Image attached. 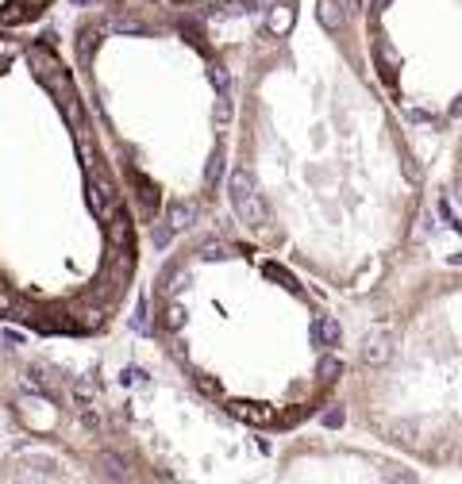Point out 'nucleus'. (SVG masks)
<instances>
[{"mask_svg": "<svg viewBox=\"0 0 462 484\" xmlns=\"http://www.w3.org/2000/svg\"><path fill=\"white\" fill-rule=\"evenodd\" d=\"M166 220L182 231V227H189L193 220H196V208L193 204H169V212H166Z\"/></svg>", "mask_w": 462, "mask_h": 484, "instance_id": "0eeeda50", "label": "nucleus"}, {"mask_svg": "<svg viewBox=\"0 0 462 484\" xmlns=\"http://www.w3.org/2000/svg\"><path fill=\"white\" fill-rule=\"evenodd\" d=\"M320 23H324L327 31H343V12H339L335 0H320Z\"/></svg>", "mask_w": 462, "mask_h": 484, "instance_id": "423d86ee", "label": "nucleus"}, {"mask_svg": "<svg viewBox=\"0 0 462 484\" xmlns=\"http://www.w3.org/2000/svg\"><path fill=\"white\" fill-rule=\"evenodd\" d=\"M266 27H270V35H285L289 27H293V8H289V4H273L270 16H266Z\"/></svg>", "mask_w": 462, "mask_h": 484, "instance_id": "20e7f679", "label": "nucleus"}, {"mask_svg": "<svg viewBox=\"0 0 462 484\" xmlns=\"http://www.w3.org/2000/svg\"><path fill=\"white\" fill-rule=\"evenodd\" d=\"M231 415H239L243 423H254V426L273 419V415L266 412V407H254V404H231Z\"/></svg>", "mask_w": 462, "mask_h": 484, "instance_id": "39448f33", "label": "nucleus"}, {"mask_svg": "<svg viewBox=\"0 0 462 484\" xmlns=\"http://www.w3.org/2000/svg\"><path fill=\"white\" fill-rule=\"evenodd\" d=\"M324 423H327V426H339V423H343V412H339V407H335V412H327Z\"/></svg>", "mask_w": 462, "mask_h": 484, "instance_id": "ddd939ff", "label": "nucleus"}, {"mask_svg": "<svg viewBox=\"0 0 462 484\" xmlns=\"http://www.w3.org/2000/svg\"><path fill=\"white\" fill-rule=\"evenodd\" d=\"M382 4H385V0H382Z\"/></svg>", "mask_w": 462, "mask_h": 484, "instance_id": "f3484780", "label": "nucleus"}, {"mask_svg": "<svg viewBox=\"0 0 462 484\" xmlns=\"http://www.w3.org/2000/svg\"><path fill=\"white\" fill-rule=\"evenodd\" d=\"M108 239H112V246H131V215L124 208H116L108 215Z\"/></svg>", "mask_w": 462, "mask_h": 484, "instance_id": "7ed1b4c3", "label": "nucleus"}, {"mask_svg": "<svg viewBox=\"0 0 462 484\" xmlns=\"http://www.w3.org/2000/svg\"><path fill=\"white\" fill-rule=\"evenodd\" d=\"M93 46H97V31H93V27H85V31H81V43H78V54H81V62H89Z\"/></svg>", "mask_w": 462, "mask_h": 484, "instance_id": "9d476101", "label": "nucleus"}, {"mask_svg": "<svg viewBox=\"0 0 462 484\" xmlns=\"http://www.w3.org/2000/svg\"><path fill=\"white\" fill-rule=\"evenodd\" d=\"M320 373H324V381H335V373H339V362H335V357H327V362L320 365Z\"/></svg>", "mask_w": 462, "mask_h": 484, "instance_id": "f8f14e48", "label": "nucleus"}, {"mask_svg": "<svg viewBox=\"0 0 462 484\" xmlns=\"http://www.w3.org/2000/svg\"><path fill=\"white\" fill-rule=\"evenodd\" d=\"M220 177V158H212V166H209V181H216Z\"/></svg>", "mask_w": 462, "mask_h": 484, "instance_id": "2eb2a0df", "label": "nucleus"}, {"mask_svg": "<svg viewBox=\"0 0 462 484\" xmlns=\"http://www.w3.org/2000/svg\"><path fill=\"white\" fill-rule=\"evenodd\" d=\"M458 196H462V181H458Z\"/></svg>", "mask_w": 462, "mask_h": 484, "instance_id": "dca6fc26", "label": "nucleus"}, {"mask_svg": "<svg viewBox=\"0 0 462 484\" xmlns=\"http://www.w3.org/2000/svg\"><path fill=\"white\" fill-rule=\"evenodd\" d=\"M385 357H389V343H385L382 335H370V343H366V362H370V365H382Z\"/></svg>", "mask_w": 462, "mask_h": 484, "instance_id": "6e6552de", "label": "nucleus"}, {"mask_svg": "<svg viewBox=\"0 0 462 484\" xmlns=\"http://www.w3.org/2000/svg\"><path fill=\"white\" fill-rule=\"evenodd\" d=\"M385 431H389V434H397L401 442H409V439H412V426H409V423H389Z\"/></svg>", "mask_w": 462, "mask_h": 484, "instance_id": "9b49d317", "label": "nucleus"}, {"mask_svg": "<svg viewBox=\"0 0 462 484\" xmlns=\"http://www.w3.org/2000/svg\"><path fill=\"white\" fill-rule=\"evenodd\" d=\"M46 8V0H12L8 4V12H0V23H23V20H31V16H39Z\"/></svg>", "mask_w": 462, "mask_h": 484, "instance_id": "f03ea898", "label": "nucleus"}, {"mask_svg": "<svg viewBox=\"0 0 462 484\" xmlns=\"http://www.w3.org/2000/svg\"><path fill=\"white\" fill-rule=\"evenodd\" d=\"M316 335H320V343L324 346H335L339 343V323H335V316H324L316 323Z\"/></svg>", "mask_w": 462, "mask_h": 484, "instance_id": "1a4fd4ad", "label": "nucleus"}, {"mask_svg": "<svg viewBox=\"0 0 462 484\" xmlns=\"http://www.w3.org/2000/svg\"><path fill=\"white\" fill-rule=\"evenodd\" d=\"M4 311H12V300H8V292L0 289V316H4Z\"/></svg>", "mask_w": 462, "mask_h": 484, "instance_id": "4468645a", "label": "nucleus"}, {"mask_svg": "<svg viewBox=\"0 0 462 484\" xmlns=\"http://www.w3.org/2000/svg\"><path fill=\"white\" fill-rule=\"evenodd\" d=\"M231 204H235V212H239V220L243 223H251V227H262V220H266V208L258 204V196H254V181H251V173H243V169H235L231 173Z\"/></svg>", "mask_w": 462, "mask_h": 484, "instance_id": "f257e3e1", "label": "nucleus"}]
</instances>
